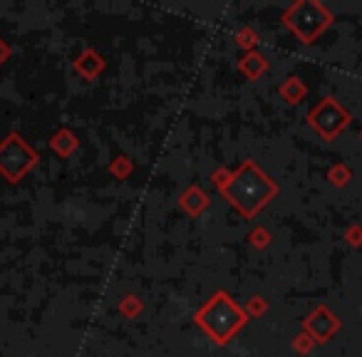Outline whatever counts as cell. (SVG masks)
I'll return each instance as SVG.
<instances>
[{"label":"cell","mask_w":362,"mask_h":357,"mask_svg":"<svg viewBox=\"0 0 362 357\" xmlns=\"http://www.w3.org/2000/svg\"><path fill=\"white\" fill-rule=\"evenodd\" d=\"M288 23L303 37V42H313L332 23V16L330 11H325L317 3H300V6L293 8V13L288 16Z\"/></svg>","instance_id":"cell-1"},{"label":"cell","mask_w":362,"mask_h":357,"mask_svg":"<svg viewBox=\"0 0 362 357\" xmlns=\"http://www.w3.org/2000/svg\"><path fill=\"white\" fill-rule=\"evenodd\" d=\"M345 238L350 246H362V226L360 223H355V226H350L345 231Z\"/></svg>","instance_id":"cell-5"},{"label":"cell","mask_w":362,"mask_h":357,"mask_svg":"<svg viewBox=\"0 0 362 357\" xmlns=\"http://www.w3.org/2000/svg\"><path fill=\"white\" fill-rule=\"evenodd\" d=\"M327 179H330L332 187H347V184H350V179H352L350 166H345V164H335V166H332V169H330V174H327Z\"/></svg>","instance_id":"cell-4"},{"label":"cell","mask_w":362,"mask_h":357,"mask_svg":"<svg viewBox=\"0 0 362 357\" xmlns=\"http://www.w3.org/2000/svg\"><path fill=\"white\" fill-rule=\"evenodd\" d=\"M313 342H315V340H313L310 335H300V340L296 342V347H298L300 352H308V350L313 347Z\"/></svg>","instance_id":"cell-6"},{"label":"cell","mask_w":362,"mask_h":357,"mask_svg":"<svg viewBox=\"0 0 362 357\" xmlns=\"http://www.w3.org/2000/svg\"><path fill=\"white\" fill-rule=\"evenodd\" d=\"M305 327H308V332H310L313 340L325 342V340H330L337 330H340V320H337L335 312H330L327 308H317V310L308 317Z\"/></svg>","instance_id":"cell-3"},{"label":"cell","mask_w":362,"mask_h":357,"mask_svg":"<svg viewBox=\"0 0 362 357\" xmlns=\"http://www.w3.org/2000/svg\"><path fill=\"white\" fill-rule=\"evenodd\" d=\"M352 117L347 110H342L332 97H325L320 105L313 110L310 124L317 129V134H322L325 139H335L340 131H345L350 127Z\"/></svg>","instance_id":"cell-2"},{"label":"cell","mask_w":362,"mask_h":357,"mask_svg":"<svg viewBox=\"0 0 362 357\" xmlns=\"http://www.w3.org/2000/svg\"><path fill=\"white\" fill-rule=\"evenodd\" d=\"M360 139H362V131H360Z\"/></svg>","instance_id":"cell-7"}]
</instances>
